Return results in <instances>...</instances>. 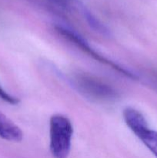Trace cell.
<instances>
[{
  "label": "cell",
  "instance_id": "2",
  "mask_svg": "<svg viewBox=\"0 0 157 158\" xmlns=\"http://www.w3.org/2000/svg\"><path fill=\"white\" fill-rule=\"evenodd\" d=\"M73 82L82 94L96 101L111 102L119 97V93L113 86L89 73L75 74Z\"/></svg>",
  "mask_w": 157,
  "mask_h": 158
},
{
  "label": "cell",
  "instance_id": "7",
  "mask_svg": "<svg viewBox=\"0 0 157 158\" xmlns=\"http://www.w3.org/2000/svg\"><path fill=\"white\" fill-rule=\"evenodd\" d=\"M0 99L10 105H17L20 102L18 97L12 96V94L8 93L6 89H3L1 85H0Z\"/></svg>",
  "mask_w": 157,
  "mask_h": 158
},
{
  "label": "cell",
  "instance_id": "6",
  "mask_svg": "<svg viewBox=\"0 0 157 158\" xmlns=\"http://www.w3.org/2000/svg\"><path fill=\"white\" fill-rule=\"evenodd\" d=\"M81 11L84 18L86 19V20L87 21V23H89V25L92 29H93L94 30L99 32V33L103 34V35H110L109 29L99 20L97 19L96 17L93 14H92V12L89 9H86L85 6H81Z\"/></svg>",
  "mask_w": 157,
  "mask_h": 158
},
{
  "label": "cell",
  "instance_id": "1",
  "mask_svg": "<svg viewBox=\"0 0 157 158\" xmlns=\"http://www.w3.org/2000/svg\"><path fill=\"white\" fill-rule=\"evenodd\" d=\"M73 125L69 118L61 114L49 120V149L54 158H67L72 148Z\"/></svg>",
  "mask_w": 157,
  "mask_h": 158
},
{
  "label": "cell",
  "instance_id": "4",
  "mask_svg": "<svg viewBox=\"0 0 157 158\" xmlns=\"http://www.w3.org/2000/svg\"><path fill=\"white\" fill-rule=\"evenodd\" d=\"M0 137L9 142H20L23 139L21 128L2 112H0Z\"/></svg>",
  "mask_w": 157,
  "mask_h": 158
},
{
  "label": "cell",
  "instance_id": "5",
  "mask_svg": "<svg viewBox=\"0 0 157 158\" xmlns=\"http://www.w3.org/2000/svg\"><path fill=\"white\" fill-rule=\"evenodd\" d=\"M135 136L157 157V131L150 129L149 125L142 128Z\"/></svg>",
  "mask_w": 157,
  "mask_h": 158
},
{
  "label": "cell",
  "instance_id": "3",
  "mask_svg": "<svg viewBox=\"0 0 157 158\" xmlns=\"http://www.w3.org/2000/svg\"><path fill=\"white\" fill-rule=\"evenodd\" d=\"M55 28V31L59 35H61L63 38L69 41L73 45H75L76 47L79 48L80 50L83 51V52H86V54L90 56L92 59H94L96 61L99 62V63H103L104 65H106L109 67L112 68L114 70H116L117 72L120 73V74H123V75L128 77V78H130L132 80H137L139 78L136 74L133 73L129 69H126L124 66L112 61L111 60H109L108 58L103 56V55L96 52L89 45V43L86 41V39L83 38L80 34H78L75 31L72 30V29L67 27V26H62V25H56Z\"/></svg>",
  "mask_w": 157,
  "mask_h": 158
}]
</instances>
